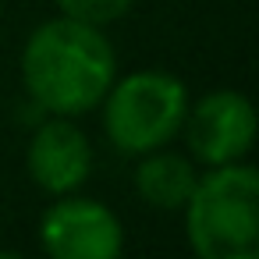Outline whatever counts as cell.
I'll return each mask as SVG.
<instances>
[{
    "label": "cell",
    "mask_w": 259,
    "mask_h": 259,
    "mask_svg": "<svg viewBox=\"0 0 259 259\" xmlns=\"http://www.w3.org/2000/svg\"><path fill=\"white\" fill-rule=\"evenodd\" d=\"M114 78L117 50L100 25L57 15L22 47V85L47 114L82 117L96 110Z\"/></svg>",
    "instance_id": "6da1fadb"
},
{
    "label": "cell",
    "mask_w": 259,
    "mask_h": 259,
    "mask_svg": "<svg viewBox=\"0 0 259 259\" xmlns=\"http://www.w3.org/2000/svg\"><path fill=\"white\" fill-rule=\"evenodd\" d=\"M185 213V238L199 259H255L259 252V174L234 160L199 174Z\"/></svg>",
    "instance_id": "7a4b0ae2"
},
{
    "label": "cell",
    "mask_w": 259,
    "mask_h": 259,
    "mask_svg": "<svg viewBox=\"0 0 259 259\" xmlns=\"http://www.w3.org/2000/svg\"><path fill=\"white\" fill-rule=\"evenodd\" d=\"M100 107L110 146L124 156H142L178 139L188 110V89L178 75L146 68L114 78Z\"/></svg>",
    "instance_id": "3957f363"
},
{
    "label": "cell",
    "mask_w": 259,
    "mask_h": 259,
    "mask_svg": "<svg viewBox=\"0 0 259 259\" xmlns=\"http://www.w3.org/2000/svg\"><path fill=\"white\" fill-rule=\"evenodd\" d=\"M39 245L50 259H117L124 252V224L107 202L68 192L43 209Z\"/></svg>",
    "instance_id": "277c9868"
},
{
    "label": "cell",
    "mask_w": 259,
    "mask_h": 259,
    "mask_svg": "<svg viewBox=\"0 0 259 259\" xmlns=\"http://www.w3.org/2000/svg\"><path fill=\"white\" fill-rule=\"evenodd\" d=\"M192 160L202 167H220L245 160L255 146V107L238 89H213L202 100L188 103L185 124Z\"/></svg>",
    "instance_id": "5b68a950"
},
{
    "label": "cell",
    "mask_w": 259,
    "mask_h": 259,
    "mask_svg": "<svg viewBox=\"0 0 259 259\" xmlns=\"http://www.w3.org/2000/svg\"><path fill=\"white\" fill-rule=\"evenodd\" d=\"M25 167L29 178L54 199L78 192L93 174V142L71 117L50 114V121H43L29 139Z\"/></svg>",
    "instance_id": "8992f818"
},
{
    "label": "cell",
    "mask_w": 259,
    "mask_h": 259,
    "mask_svg": "<svg viewBox=\"0 0 259 259\" xmlns=\"http://www.w3.org/2000/svg\"><path fill=\"white\" fill-rule=\"evenodd\" d=\"M132 181H135V192L146 206H153L160 213H181V206L188 202V195L199 181V170L188 156L170 153L163 146V149H153V153L139 156V167H135Z\"/></svg>",
    "instance_id": "52a82bcc"
},
{
    "label": "cell",
    "mask_w": 259,
    "mask_h": 259,
    "mask_svg": "<svg viewBox=\"0 0 259 259\" xmlns=\"http://www.w3.org/2000/svg\"><path fill=\"white\" fill-rule=\"evenodd\" d=\"M54 4H57L61 15L103 29V25H114L117 18H124V15L132 11L135 0H54Z\"/></svg>",
    "instance_id": "ba28073f"
}]
</instances>
